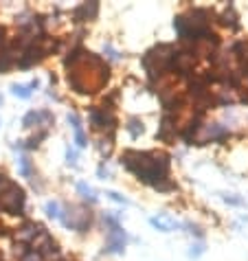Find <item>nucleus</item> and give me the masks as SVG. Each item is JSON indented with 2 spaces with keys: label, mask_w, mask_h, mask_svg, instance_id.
Returning a JSON list of instances; mask_svg holds the SVG:
<instances>
[{
  "label": "nucleus",
  "mask_w": 248,
  "mask_h": 261,
  "mask_svg": "<svg viewBox=\"0 0 248 261\" xmlns=\"http://www.w3.org/2000/svg\"><path fill=\"white\" fill-rule=\"evenodd\" d=\"M24 202H27L24 189H22V187H18L16 182H9L3 191H0V211L9 213V215L22 213Z\"/></svg>",
  "instance_id": "4"
},
{
  "label": "nucleus",
  "mask_w": 248,
  "mask_h": 261,
  "mask_svg": "<svg viewBox=\"0 0 248 261\" xmlns=\"http://www.w3.org/2000/svg\"><path fill=\"white\" fill-rule=\"evenodd\" d=\"M55 123V117L51 114L48 110H31L24 114L22 119V125L29 129V127H42V129H51V125Z\"/></svg>",
  "instance_id": "7"
},
{
  "label": "nucleus",
  "mask_w": 248,
  "mask_h": 261,
  "mask_svg": "<svg viewBox=\"0 0 248 261\" xmlns=\"http://www.w3.org/2000/svg\"><path fill=\"white\" fill-rule=\"evenodd\" d=\"M11 92H13L16 97H20V99H29L33 90L29 88V84H27V86H24V84H11Z\"/></svg>",
  "instance_id": "14"
},
{
  "label": "nucleus",
  "mask_w": 248,
  "mask_h": 261,
  "mask_svg": "<svg viewBox=\"0 0 248 261\" xmlns=\"http://www.w3.org/2000/svg\"><path fill=\"white\" fill-rule=\"evenodd\" d=\"M68 123H70L72 132H75V143H77V147H86V145H88V139H86V134H84L82 119H79L75 112H68Z\"/></svg>",
  "instance_id": "9"
},
{
  "label": "nucleus",
  "mask_w": 248,
  "mask_h": 261,
  "mask_svg": "<svg viewBox=\"0 0 248 261\" xmlns=\"http://www.w3.org/2000/svg\"><path fill=\"white\" fill-rule=\"evenodd\" d=\"M126 129L130 132V136H132V139H138V136H141V134L145 132V127H143V121H141V119H136V117H132V119L128 121Z\"/></svg>",
  "instance_id": "12"
},
{
  "label": "nucleus",
  "mask_w": 248,
  "mask_h": 261,
  "mask_svg": "<svg viewBox=\"0 0 248 261\" xmlns=\"http://www.w3.org/2000/svg\"><path fill=\"white\" fill-rule=\"evenodd\" d=\"M99 178H104V180L108 178V169H106V167H104V165H101V167H99Z\"/></svg>",
  "instance_id": "21"
},
{
  "label": "nucleus",
  "mask_w": 248,
  "mask_h": 261,
  "mask_svg": "<svg viewBox=\"0 0 248 261\" xmlns=\"http://www.w3.org/2000/svg\"><path fill=\"white\" fill-rule=\"evenodd\" d=\"M173 57H176V50H173L171 44H160V46L145 53L143 68H145V72H147V77L152 79V82L165 77L167 72L173 70Z\"/></svg>",
  "instance_id": "3"
},
{
  "label": "nucleus",
  "mask_w": 248,
  "mask_h": 261,
  "mask_svg": "<svg viewBox=\"0 0 248 261\" xmlns=\"http://www.w3.org/2000/svg\"><path fill=\"white\" fill-rule=\"evenodd\" d=\"M64 64L68 68V86L79 95L99 92L108 84V77H110L108 64L84 48L70 50Z\"/></svg>",
  "instance_id": "1"
},
{
  "label": "nucleus",
  "mask_w": 248,
  "mask_h": 261,
  "mask_svg": "<svg viewBox=\"0 0 248 261\" xmlns=\"http://www.w3.org/2000/svg\"><path fill=\"white\" fill-rule=\"evenodd\" d=\"M77 191L84 195L86 200H90V204H94V202H97V195H94V191H92V187H88L86 182H79L77 185Z\"/></svg>",
  "instance_id": "16"
},
{
  "label": "nucleus",
  "mask_w": 248,
  "mask_h": 261,
  "mask_svg": "<svg viewBox=\"0 0 248 261\" xmlns=\"http://www.w3.org/2000/svg\"><path fill=\"white\" fill-rule=\"evenodd\" d=\"M0 103H3V95H0Z\"/></svg>",
  "instance_id": "22"
},
{
  "label": "nucleus",
  "mask_w": 248,
  "mask_h": 261,
  "mask_svg": "<svg viewBox=\"0 0 248 261\" xmlns=\"http://www.w3.org/2000/svg\"><path fill=\"white\" fill-rule=\"evenodd\" d=\"M66 163L72 165V167L77 165V151L72 149V147H66Z\"/></svg>",
  "instance_id": "19"
},
{
  "label": "nucleus",
  "mask_w": 248,
  "mask_h": 261,
  "mask_svg": "<svg viewBox=\"0 0 248 261\" xmlns=\"http://www.w3.org/2000/svg\"><path fill=\"white\" fill-rule=\"evenodd\" d=\"M44 211L48 217H55V220H62V211L64 208L60 206V202H55V200H48L46 204H44Z\"/></svg>",
  "instance_id": "13"
},
{
  "label": "nucleus",
  "mask_w": 248,
  "mask_h": 261,
  "mask_svg": "<svg viewBox=\"0 0 248 261\" xmlns=\"http://www.w3.org/2000/svg\"><path fill=\"white\" fill-rule=\"evenodd\" d=\"M90 211L86 213L84 208H77V206H68L66 211H62V224L68 228H75V230H84L90 226Z\"/></svg>",
  "instance_id": "5"
},
{
  "label": "nucleus",
  "mask_w": 248,
  "mask_h": 261,
  "mask_svg": "<svg viewBox=\"0 0 248 261\" xmlns=\"http://www.w3.org/2000/svg\"><path fill=\"white\" fill-rule=\"evenodd\" d=\"M97 13H99V5L97 3H90V5L77 7V9H75V18L77 20H92Z\"/></svg>",
  "instance_id": "11"
},
{
  "label": "nucleus",
  "mask_w": 248,
  "mask_h": 261,
  "mask_svg": "<svg viewBox=\"0 0 248 261\" xmlns=\"http://www.w3.org/2000/svg\"><path fill=\"white\" fill-rule=\"evenodd\" d=\"M18 165H20V173H22L24 178H33V167H31L29 156H20L18 158Z\"/></svg>",
  "instance_id": "15"
},
{
  "label": "nucleus",
  "mask_w": 248,
  "mask_h": 261,
  "mask_svg": "<svg viewBox=\"0 0 248 261\" xmlns=\"http://www.w3.org/2000/svg\"><path fill=\"white\" fill-rule=\"evenodd\" d=\"M90 123H92V127L94 129H110V134H112V129L116 125V119H114V112H112V108H92L90 110Z\"/></svg>",
  "instance_id": "6"
},
{
  "label": "nucleus",
  "mask_w": 248,
  "mask_h": 261,
  "mask_svg": "<svg viewBox=\"0 0 248 261\" xmlns=\"http://www.w3.org/2000/svg\"><path fill=\"white\" fill-rule=\"evenodd\" d=\"M222 200L226 202V204H235V206L244 204V200H242V198H235L233 193H222Z\"/></svg>",
  "instance_id": "17"
},
{
  "label": "nucleus",
  "mask_w": 248,
  "mask_h": 261,
  "mask_svg": "<svg viewBox=\"0 0 248 261\" xmlns=\"http://www.w3.org/2000/svg\"><path fill=\"white\" fill-rule=\"evenodd\" d=\"M150 224H152L154 228L163 230V233H171V230H176V228H180V226H182V224H178L176 220H171V217H167V215L150 217Z\"/></svg>",
  "instance_id": "10"
},
{
  "label": "nucleus",
  "mask_w": 248,
  "mask_h": 261,
  "mask_svg": "<svg viewBox=\"0 0 248 261\" xmlns=\"http://www.w3.org/2000/svg\"><path fill=\"white\" fill-rule=\"evenodd\" d=\"M42 230H44V228H42L38 222H24V224H20V226L13 230V239H16L18 244L31 246V242L42 233Z\"/></svg>",
  "instance_id": "8"
},
{
  "label": "nucleus",
  "mask_w": 248,
  "mask_h": 261,
  "mask_svg": "<svg viewBox=\"0 0 248 261\" xmlns=\"http://www.w3.org/2000/svg\"><path fill=\"white\" fill-rule=\"evenodd\" d=\"M108 198H110V200H114V202H121V204H128V200L123 198L121 193H116V191H108Z\"/></svg>",
  "instance_id": "20"
},
{
  "label": "nucleus",
  "mask_w": 248,
  "mask_h": 261,
  "mask_svg": "<svg viewBox=\"0 0 248 261\" xmlns=\"http://www.w3.org/2000/svg\"><path fill=\"white\" fill-rule=\"evenodd\" d=\"M121 163L138 180L154 187L156 191H173L176 185L169 180V158L163 151H123Z\"/></svg>",
  "instance_id": "2"
},
{
  "label": "nucleus",
  "mask_w": 248,
  "mask_h": 261,
  "mask_svg": "<svg viewBox=\"0 0 248 261\" xmlns=\"http://www.w3.org/2000/svg\"><path fill=\"white\" fill-rule=\"evenodd\" d=\"M204 252V246L200 244V242H195V244H191V250H189V257H193V259H198L200 255Z\"/></svg>",
  "instance_id": "18"
}]
</instances>
